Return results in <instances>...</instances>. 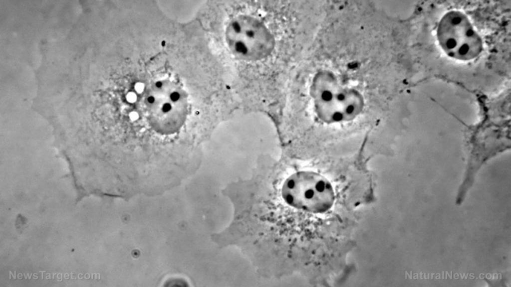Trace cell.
I'll list each match as a JSON object with an SVG mask.
<instances>
[{
  "mask_svg": "<svg viewBox=\"0 0 511 287\" xmlns=\"http://www.w3.org/2000/svg\"><path fill=\"white\" fill-rule=\"evenodd\" d=\"M440 46L450 57L462 61L473 60L483 49L482 39L468 17L458 10L444 15L437 26Z\"/></svg>",
  "mask_w": 511,
  "mask_h": 287,
  "instance_id": "obj_3",
  "label": "cell"
},
{
  "mask_svg": "<svg viewBox=\"0 0 511 287\" xmlns=\"http://www.w3.org/2000/svg\"><path fill=\"white\" fill-rule=\"evenodd\" d=\"M281 195L290 206L315 213L328 210L335 199L332 186L327 179L307 171L297 172L286 179Z\"/></svg>",
  "mask_w": 511,
  "mask_h": 287,
  "instance_id": "obj_2",
  "label": "cell"
},
{
  "mask_svg": "<svg viewBox=\"0 0 511 287\" xmlns=\"http://www.w3.org/2000/svg\"><path fill=\"white\" fill-rule=\"evenodd\" d=\"M180 93L173 91L157 100L153 96L148 101L153 108L150 123L157 132L171 134L177 132L182 126L186 116V107H183Z\"/></svg>",
  "mask_w": 511,
  "mask_h": 287,
  "instance_id": "obj_5",
  "label": "cell"
},
{
  "mask_svg": "<svg viewBox=\"0 0 511 287\" xmlns=\"http://www.w3.org/2000/svg\"><path fill=\"white\" fill-rule=\"evenodd\" d=\"M317 115L325 122L333 123L353 119L361 111V95L354 90L324 85L315 89Z\"/></svg>",
  "mask_w": 511,
  "mask_h": 287,
  "instance_id": "obj_4",
  "label": "cell"
},
{
  "mask_svg": "<svg viewBox=\"0 0 511 287\" xmlns=\"http://www.w3.org/2000/svg\"><path fill=\"white\" fill-rule=\"evenodd\" d=\"M225 38L235 56L250 61L267 57L275 43L273 35L264 22L246 14L238 15L229 21L225 28Z\"/></svg>",
  "mask_w": 511,
  "mask_h": 287,
  "instance_id": "obj_1",
  "label": "cell"
}]
</instances>
